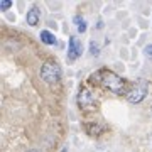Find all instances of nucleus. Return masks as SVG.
Returning <instances> with one entry per match:
<instances>
[{"label":"nucleus","instance_id":"obj_8","mask_svg":"<svg viewBox=\"0 0 152 152\" xmlns=\"http://www.w3.org/2000/svg\"><path fill=\"white\" fill-rule=\"evenodd\" d=\"M73 22L76 24V27H78V32H85L88 29V24L85 19H81L80 15H75V19H73Z\"/></svg>","mask_w":152,"mask_h":152},{"label":"nucleus","instance_id":"obj_4","mask_svg":"<svg viewBox=\"0 0 152 152\" xmlns=\"http://www.w3.org/2000/svg\"><path fill=\"white\" fill-rule=\"evenodd\" d=\"M81 54H83V46L80 42V39L76 36H71L69 44H68V63H75Z\"/></svg>","mask_w":152,"mask_h":152},{"label":"nucleus","instance_id":"obj_9","mask_svg":"<svg viewBox=\"0 0 152 152\" xmlns=\"http://www.w3.org/2000/svg\"><path fill=\"white\" fill-rule=\"evenodd\" d=\"M10 5H12L10 0H2L0 2V10H7V9H10Z\"/></svg>","mask_w":152,"mask_h":152},{"label":"nucleus","instance_id":"obj_1","mask_svg":"<svg viewBox=\"0 0 152 152\" xmlns=\"http://www.w3.org/2000/svg\"><path fill=\"white\" fill-rule=\"evenodd\" d=\"M90 80H96L102 86H105L107 90L117 93V95H127V91H129L127 81L124 78H120L117 73L107 69V68H102L100 71H96L95 75H91Z\"/></svg>","mask_w":152,"mask_h":152},{"label":"nucleus","instance_id":"obj_10","mask_svg":"<svg viewBox=\"0 0 152 152\" xmlns=\"http://www.w3.org/2000/svg\"><path fill=\"white\" fill-rule=\"evenodd\" d=\"M90 51H91V54H93V56H96V54H98V51H100V49H98V46L93 42V41L90 42Z\"/></svg>","mask_w":152,"mask_h":152},{"label":"nucleus","instance_id":"obj_3","mask_svg":"<svg viewBox=\"0 0 152 152\" xmlns=\"http://www.w3.org/2000/svg\"><path fill=\"white\" fill-rule=\"evenodd\" d=\"M39 75H41V78L46 83H56V81H59V78H61V68H59V64L48 61V63H44L41 66Z\"/></svg>","mask_w":152,"mask_h":152},{"label":"nucleus","instance_id":"obj_11","mask_svg":"<svg viewBox=\"0 0 152 152\" xmlns=\"http://www.w3.org/2000/svg\"><path fill=\"white\" fill-rule=\"evenodd\" d=\"M144 53H145V56H149V58L152 59V44L145 46V49H144Z\"/></svg>","mask_w":152,"mask_h":152},{"label":"nucleus","instance_id":"obj_12","mask_svg":"<svg viewBox=\"0 0 152 152\" xmlns=\"http://www.w3.org/2000/svg\"><path fill=\"white\" fill-rule=\"evenodd\" d=\"M27 152H41V151H36V149H32V151H27Z\"/></svg>","mask_w":152,"mask_h":152},{"label":"nucleus","instance_id":"obj_7","mask_svg":"<svg viewBox=\"0 0 152 152\" xmlns=\"http://www.w3.org/2000/svg\"><path fill=\"white\" fill-rule=\"evenodd\" d=\"M41 41L48 46H53V44H56V36L49 31H41Z\"/></svg>","mask_w":152,"mask_h":152},{"label":"nucleus","instance_id":"obj_6","mask_svg":"<svg viewBox=\"0 0 152 152\" xmlns=\"http://www.w3.org/2000/svg\"><path fill=\"white\" fill-rule=\"evenodd\" d=\"M39 17H41V12H39V9L36 5L34 7H31L29 9V12H27V24L29 26H37V22H39Z\"/></svg>","mask_w":152,"mask_h":152},{"label":"nucleus","instance_id":"obj_5","mask_svg":"<svg viewBox=\"0 0 152 152\" xmlns=\"http://www.w3.org/2000/svg\"><path fill=\"white\" fill-rule=\"evenodd\" d=\"M78 105H80V108L88 110V108H93L96 105V100H95V96H93V93L90 90L81 88L80 93H78Z\"/></svg>","mask_w":152,"mask_h":152},{"label":"nucleus","instance_id":"obj_2","mask_svg":"<svg viewBox=\"0 0 152 152\" xmlns=\"http://www.w3.org/2000/svg\"><path fill=\"white\" fill-rule=\"evenodd\" d=\"M149 93V81L144 78H139L129 86V91L125 95V98L130 102V103H140L142 100L147 96Z\"/></svg>","mask_w":152,"mask_h":152}]
</instances>
